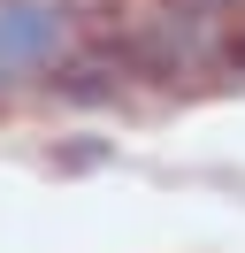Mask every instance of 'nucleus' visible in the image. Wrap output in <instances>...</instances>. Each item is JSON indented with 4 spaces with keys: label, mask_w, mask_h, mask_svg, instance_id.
I'll return each instance as SVG.
<instances>
[{
    "label": "nucleus",
    "mask_w": 245,
    "mask_h": 253,
    "mask_svg": "<svg viewBox=\"0 0 245 253\" xmlns=\"http://www.w3.org/2000/svg\"><path fill=\"white\" fill-rule=\"evenodd\" d=\"M61 46V16L39 8V0H15L0 8V62H54Z\"/></svg>",
    "instance_id": "1"
}]
</instances>
